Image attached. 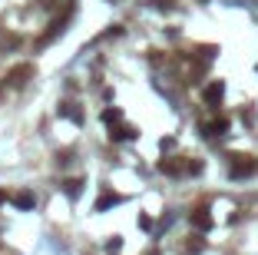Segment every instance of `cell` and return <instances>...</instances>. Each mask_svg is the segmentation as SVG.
<instances>
[{"label": "cell", "mask_w": 258, "mask_h": 255, "mask_svg": "<svg viewBox=\"0 0 258 255\" xmlns=\"http://www.w3.org/2000/svg\"><path fill=\"white\" fill-rule=\"evenodd\" d=\"M119 202H123V196H116V192H103V196H100V202H96V212L110 209V206H119Z\"/></svg>", "instance_id": "cell-5"}, {"label": "cell", "mask_w": 258, "mask_h": 255, "mask_svg": "<svg viewBox=\"0 0 258 255\" xmlns=\"http://www.w3.org/2000/svg\"><path fill=\"white\" fill-rule=\"evenodd\" d=\"M13 206H20V209H34L37 196H34V192H17V196H13Z\"/></svg>", "instance_id": "cell-6"}, {"label": "cell", "mask_w": 258, "mask_h": 255, "mask_svg": "<svg viewBox=\"0 0 258 255\" xmlns=\"http://www.w3.org/2000/svg\"><path fill=\"white\" fill-rule=\"evenodd\" d=\"M119 120H123V113H119V110H106V113H103V123H110V126H112V123H119Z\"/></svg>", "instance_id": "cell-9"}, {"label": "cell", "mask_w": 258, "mask_h": 255, "mask_svg": "<svg viewBox=\"0 0 258 255\" xmlns=\"http://www.w3.org/2000/svg\"><path fill=\"white\" fill-rule=\"evenodd\" d=\"M225 129H228V123H225V120H215V123L205 126V133H209V136H219V133H225Z\"/></svg>", "instance_id": "cell-8"}, {"label": "cell", "mask_w": 258, "mask_h": 255, "mask_svg": "<svg viewBox=\"0 0 258 255\" xmlns=\"http://www.w3.org/2000/svg\"><path fill=\"white\" fill-rule=\"evenodd\" d=\"M255 172V163L252 159H245V156H238L235 163H232V179H245Z\"/></svg>", "instance_id": "cell-2"}, {"label": "cell", "mask_w": 258, "mask_h": 255, "mask_svg": "<svg viewBox=\"0 0 258 255\" xmlns=\"http://www.w3.org/2000/svg\"><path fill=\"white\" fill-rule=\"evenodd\" d=\"M63 189H67V196H70V199H76V196H79V189H83V182H79V179H67V182H63Z\"/></svg>", "instance_id": "cell-7"}, {"label": "cell", "mask_w": 258, "mask_h": 255, "mask_svg": "<svg viewBox=\"0 0 258 255\" xmlns=\"http://www.w3.org/2000/svg\"><path fill=\"white\" fill-rule=\"evenodd\" d=\"M30 77H34V63H20V67H13V70H10V77H7V80H10L13 86H23V83H27Z\"/></svg>", "instance_id": "cell-1"}, {"label": "cell", "mask_w": 258, "mask_h": 255, "mask_svg": "<svg viewBox=\"0 0 258 255\" xmlns=\"http://www.w3.org/2000/svg\"><path fill=\"white\" fill-rule=\"evenodd\" d=\"M3 199H7V196H3V192H0V202H3Z\"/></svg>", "instance_id": "cell-10"}, {"label": "cell", "mask_w": 258, "mask_h": 255, "mask_svg": "<svg viewBox=\"0 0 258 255\" xmlns=\"http://www.w3.org/2000/svg\"><path fill=\"white\" fill-rule=\"evenodd\" d=\"M192 225L202 229V232H209V229H212V215H209V209H195L192 212Z\"/></svg>", "instance_id": "cell-3"}, {"label": "cell", "mask_w": 258, "mask_h": 255, "mask_svg": "<svg viewBox=\"0 0 258 255\" xmlns=\"http://www.w3.org/2000/svg\"><path fill=\"white\" fill-rule=\"evenodd\" d=\"M222 93H225V86L219 83V80L209 83V86H205V103H219V100H222Z\"/></svg>", "instance_id": "cell-4"}]
</instances>
